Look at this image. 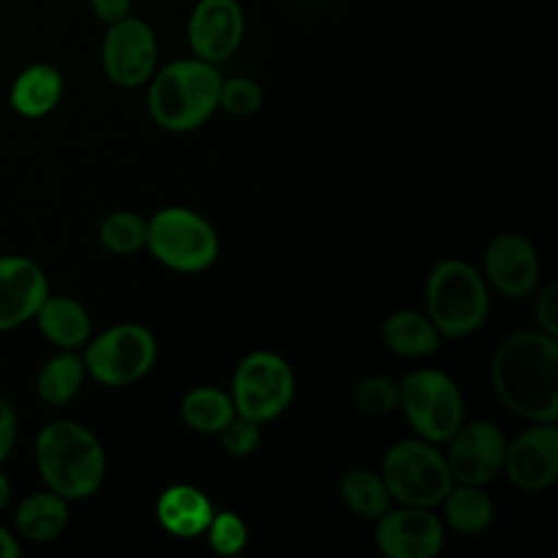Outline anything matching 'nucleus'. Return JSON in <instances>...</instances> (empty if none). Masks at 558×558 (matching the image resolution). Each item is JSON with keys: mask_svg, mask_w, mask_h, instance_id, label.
Here are the masks:
<instances>
[{"mask_svg": "<svg viewBox=\"0 0 558 558\" xmlns=\"http://www.w3.org/2000/svg\"><path fill=\"white\" fill-rule=\"evenodd\" d=\"M87 371L81 355L63 349V353L50 357L35 381L37 397L48 405H65L76 397Z\"/></svg>", "mask_w": 558, "mask_h": 558, "instance_id": "nucleus-24", "label": "nucleus"}, {"mask_svg": "<svg viewBox=\"0 0 558 558\" xmlns=\"http://www.w3.org/2000/svg\"><path fill=\"white\" fill-rule=\"evenodd\" d=\"M490 381L499 401L530 423L558 418V340L543 329L506 336L490 362Z\"/></svg>", "mask_w": 558, "mask_h": 558, "instance_id": "nucleus-1", "label": "nucleus"}, {"mask_svg": "<svg viewBox=\"0 0 558 558\" xmlns=\"http://www.w3.org/2000/svg\"><path fill=\"white\" fill-rule=\"evenodd\" d=\"M381 340L401 357H427L438 351L442 336L427 314L399 310L384 320Z\"/></svg>", "mask_w": 558, "mask_h": 558, "instance_id": "nucleus-21", "label": "nucleus"}, {"mask_svg": "<svg viewBox=\"0 0 558 558\" xmlns=\"http://www.w3.org/2000/svg\"><path fill=\"white\" fill-rule=\"evenodd\" d=\"M50 294L48 277L37 262L24 255L0 257V333L35 318Z\"/></svg>", "mask_w": 558, "mask_h": 558, "instance_id": "nucleus-16", "label": "nucleus"}, {"mask_svg": "<svg viewBox=\"0 0 558 558\" xmlns=\"http://www.w3.org/2000/svg\"><path fill=\"white\" fill-rule=\"evenodd\" d=\"M35 464L46 486L68 501L94 495L107 473V456L96 434L65 418L39 429Z\"/></svg>", "mask_w": 558, "mask_h": 558, "instance_id": "nucleus-3", "label": "nucleus"}, {"mask_svg": "<svg viewBox=\"0 0 558 558\" xmlns=\"http://www.w3.org/2000/svg\"><path fill=\"white\" fill-rule=\"evenodd\" d=\"M98 242L116 255H131L146 246V218L131 209H116L98 225Z\"/></svg>", "mask_w": 558, "mask_h": 558, "instance_id": "nucleus-26", "label": "nucleus"}, {"mask_svg": "<svg viewBox=\"0 0 558 558\" xmlns=\"http://www.w3.org/2000/svg\"><path fill=\"white\" fill-rule=\"evenodd\" d=\"M375 545L386 558H434L445 543V527L432 508H388L375 519Z\"/></svg>", "mask_w": 558, "mask_h": 558, "instance_id": "nucleus-13", "label": "nucleus"}, {"mask_svg": "<svg viewBox=\"0 0 558 558\" xmlns=\"http://www.w3.org/2000/svg\"><path fill=\"white\" fill-rule=\"evenodd\" d=\"M87 2L94 17L105 26L129 17L133 9V0H87Z\"/></svg>", "mask_w": 558, "mask_h": 558, "instance_id": "nucleus-33", "label": "nucleus"}, {"mask_svg": "<svg viewBox=\"0 0 558 558\" xmlns=\"http://www.w3.org/2000/svg\"><path fill=\"white\" fill-rule=\"evenodd\" d=\"M447 442L445 460L456 484L484 486L501 473L508 440L499 425L490 421L462 423Z\"/></svg>", "mask_w": 558, "mask_h": 558, "instance_id": "nucleus-12", "label": "nucleus"}, {"mask_svg": "<svg viewBox=\"0 0 558 558\" xmlns=\"http://www.w3.org/2000/svg\"><path fill=\"white\" fill-rule=\"evenodd\" d=\"M20 543L15 541V536L0 525V558H17L20 556Z\"/></svg>", "mask_w": 558, "mask_h": 558, "instance_id": "nucleus-34", "label": "nucleus"}, {"mask_svg": "<svg viewBox=\"0 0 558 558\" xmlns=\"http://www.w3.org/2000/svg\"><path fill=\"white\" fill-rule=\"evenodd\" d=\"M340 499L353 514L371 521L379 519L392 506V495L381 473L362 466L349 469L340 477Z\"/></svg>", "mask_w": 558, "mask_h": 558, "instance_id": "nucleus-23", "label": "nucleus"}, {"mask_svg": "<svg viewBox=\"0 0 558 558\" xmlns=\"http://www.w3.org/2000/svg\"><path fill=\"white\" fill-rule=\"evenodd\" d=\"M207 543L218 556H235L246 547L248 527L235 512H214L207 530Z\"/></svg>", "mask_w": 558, "mask_h": 558, "instance_id": "nucleus-29", "label": "nucleus"}, {"mask_svg": "<svg viewBox=\"0 0 558 558\" xmlns=\"http://www.w3.org/2000/svg\"><path fill=\"white\" fill-rule=\"evenodd\" d=\"M85 371L102 386L120 388L140 381L157 360V340L140 323H120L100 331L81 355Z\"/></svg>", "mask_w": 558, "mask_h": 558, "instance_id": "nucleus-8", "label": "nucleus"}, {"mask_svg": "<svg viewBox=\"0 0 558 558\" xmlns=\"http://www.w3.org/2000/svg\"><path fill=\"white\" fill-rule=\"evenodd\" d=\"M425 305L442 338L471 336L490 312L486 279L464 259H440L427 277Z\"/></svg>", "mask_w": 558, "mask_h": 558, "instance_id": "nucleus-4", "label": "nucleus"}, {"mask_svg": "<svg viewBox=\"0 0 558 558\" xmlns=\"http://www.w3.org/2000/svg\"><path fill=\"white\" fill-rule=\"evenodd\" d=\"M399 408L416 436L447 442L464 423V401L458 384L438 368H418L399 384Z\"/></svg>", "mask_w": 558, "mask_h": 558, "instance_id": "nucleus-7", "label": "nucleus"}, {"mask_svg": "<svg viewBox=\"0 0 558 558\" xmlns=\"http://www.w3.org/2000/svg\"><path fill=\"white\" fill-rule=\"evenodd\" d=\"M440 506L447 525L466 536H475L488 530L495 514L490 497L482 490V486L473 484L453 482V486L442 497Z\"/></svg>", "mask_w": 558, "mask_h": 558, "instance_id": "nucleus-22", "label": "nucleus"}, {"mask_svg": "<svg viewBox=\"0 0 558 558\" xmlns=\"http://www.w3.org/2000/svg\"><path fill=\"white\" fill-rule=\"evenodd\" d=\"M159 44L153 26L133 13L109 24L100 44L105 76L124 89L146 85L157 70Z\"/></svg>", "mask_w": 558, "mask_h": 558, "instance_id": "nucleus-10", "label": "nucleus"}, {"mask_svg": "<svg viewBox=\"0 0 558 558\" xmlns=\"http://www.w3.org/2000/svg\"><path fill=\"white\" fill-rule=\"evenodd\" d=\"M144 248L170 270L201 272L216 262L220 240L205 216L190 207L170 205L146 220Z\"/></svg>", "mask_w": 558, "mask_h": 558, "instance_id": "nucleus-5", "label": "nucleus"}, {"mask_svg": "<svg viewBox=\"0 0 558 558\" xmlns=\"http://www.w3.org/2000/svg\"><path fill=\"white\" fill-rule=\"evenodd\" d=\"M534 314L538 329L556 336L558 333V286L551 281L547 283L534 303Z\"/></svg>", "mask_w": 558, "mask_h": 558, "instance_id": "nucleus-31", "label": "nucleus"}, {"mask_svg": "<svg viewBox=\"0 0 558 558\" xmlns=\"http://www.w3.org/2000/svg\"><path fill=\"white\" fill-rule=\"evenodd\" d=\"M508 480L525 490L549 488L558 477V427L556 423H532L506 445L504 469Z\"/></svg>", "mask_w": 558, "mask_h": 558, "instance_id": "nucleus-14", "label": "nucleus"}, {"mask_svg": "<svg viewBox=\"0 0 558 558\" xmlns=\"http://www.w3.org/2000/svg\"><path fill=\"white\" fill-rule=\"evenodd\" d=\"M181 416L194 432L218 434L235 416V405L229 392L216 386H196L183 397Z\"/></svg>", "mask_w": 558, "mask_h": 558, "instance_id": "nucleus-25", "label": "nucleus"}, {"mask_svg": "<svg viewBox=\"0 0 558 558\" xmlns=\"http://www.w3.org/2000/svg\"><path fill=\"white\" fill-rule=\"evenodd\" d=\"M264 105V89L262 85L244 74L238 76H222L218 109L227 111L233 118H246L262 109Z\"/></svg>", "mask_w": 558, "mask_h": 558, "instance_id": "nucleus-27", "label": "nucleus"}, {"mask_svg": "<svg viewBox=\"0 0 558 558\" xmlns=\"http://www.w3.org/2000/svg\"><path fill=\"white\" fill-rule=\"evenodd\" d=\"M484 279L508 299L532 294L541 279V257L519 233L495 235L484 251Z\"/></svg>", "mask_w": 558, "mask_h": 558, "instance_id": "nucleus-15", "label": "nucleus"}, {"mask_svg": "<svg viewBox=\"0 0 558 558\" xmlns=\"http://www.w3.org/2000/svg\"><path fill=\"white\" fill-rule=\"evenodd\" d=\"M381 477L392 501L401 506L434 508L453 486L445 453L425 438L395 442L381 460Z\"/></svg>", "mask_w": 558, "mask_h": 558, "instance_id": "nucleus-6", "label": "nucleus"}, {"mask_svg": "<svg viewBox=\"0 0 558 558\" xmlns=\"http://www.w3.org/2000/svg\"><path fill=\"white\" fill-rule=\"evenodd\" d=\"M13 521L22 538L31 543H48L65 530L70 521V506L68 499L54 490H39L17 504Z\"/></svg>", "mask_w": 558, "mask_h": 558, "instance_id": "nucleus-20", "label": "nucleus"}, {"mask_svg": "<svg viewBox=\"0 0 558 558\" xmlns=\"http://www.w3.org/2000/svg\"><path fill=\"white\" fill-rule=\"evenodd\" d=\"M246 35V15L240 0H196L185 22V41L192 57L220 65L231 59Z\"/></svg>", "mask_w": 558, "mask_h": 558, "instance_id": "nucleus-11", "label": "nucleus"}, {"mask_svg": "<svg viewBox=\"0 0 558 558\" xmlns=\"http://www.w3.org/2000/svg\"><path fill=\"white\" fill-rule=\"evenodd\" d=\"M220 83L218 65L196 57L174 59L157 68L146 83L148 116L166 131H194L218 111Z\"/></svg>", "mask_w": 558, "mask_h": 558, "instance_id": "nucleus-2", "label": "nucleus"}, {"mask_svg": "<svg viewBox=\"0 0 558 558\" xmlns=\"http://www.w3.org/2000/svg\"><path fill=\"white\" fill-rule=\"evenodd\" d=\"M9 499H11V482H9V477L0 471V512L7 508Z\"/></svg>", "mask_w": 558, "mask_h": 558, "instance_id": "nucleus-35", "label": "nucleus"}, {"mask_svg": "<svg viewBox=\"0 0 558 558\" xmlns=\"http://www.w3.org/2000/svg\"><path fill=\"white\" fill-rule=\"evenodd\" d=\"M294 388V373L279 353L253 351L240 360L233 373L235 414L257 423L272 421L292 403Z\"/></svg>", "mask_w": 558, "mask_h": 558, "instance_id": "nucleus-9", "label": "nucleus"}, {"mask_svg": "<svg viewBox=\"0 0 558 558\" xmlns=\"http://www.w3.org/2000/svg\"><path fill=\"white\" fill-rule=\"evenodd\" d=\"M41 336L59 349H78L92 336L87 310L72 296L48 294L35 314Z\"/></svg>", "mask_w": 558, "mask_h": 558, "instance_id": "nucleus-18", "label": "nucleus"}, {"mask_svg": "<svg viewBox=\"0 0 558 558\" xmlns=\"http://www.w3.org/2000/svg\"><path fill=\"white\" fill-rule=\"evenodd\" d=\"M17 438V414L13 405L0 397V464L11 453Z\"/></svg>", "mask_w": 558, "mask_h": 558, "instance_id": "nucleus-32", "label": "nucleus"}, {"mask_svg": "<svg viewBox=\"0 0 558 558\" xmlns=\"http://www.w3.org/2000/svg\"><path fill=\"white\" fill-rule=\"evenodd\" d=\"M157 521L159 525L179 538H192L205 534L214 508L209 497L192 484H172L157 497Z\"/></svg>", "mask_w": 558, "mask_h": 558, "instance_id": "nucleus-17", "label": "nucleus"}, {"mask_svg": "<svg viewBox=\"0 0 558 558\" xmlns=\"http://www.w3.org/2000/svg\"><path fill=\"white\" fill-rule=\"evenodd\" d=\"M353 401L366 414H388L399 408V384L386 375H366L355 384Z\"/></svg>", "mask_w": 558, "mask_h": 558, "instance_id": "nucleus-28", "label": "nucleus"}, {"mask_svg": "<svg viewBox=\"0 0 558 558\" xmlns=\"http://www.w3.org/2000/svg\"><path fill=\"white\" fill-rule=\"evenodd\" d=\"M63 96V76L50 63H33L24 68L11 85V107L24 118H41L50 113Z\"/></svg>", "mask_w": 558, "mask_h": 558, "instance_id": "nucleus-19", "label": "nucleus"}, {"mask_svg": "<svg viewBox=\"0 0 558 558\" xmlns=\"http://www.w3.org/2000/svg\"><path fill=\"white\" fill-rule=\"evenodd\" d=\"M262 423L235 414L218 434L220 447L229 458H246L251 456L262 440Z\"/></svg>", "mask_w": 558, "mask_h": 558, "instance_id": "nucleus-30", "label": "nucleus"}]
</instances>
